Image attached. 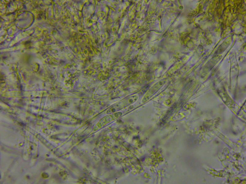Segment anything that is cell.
<instances>
[{
	"mask_svg": "<svg viewBox=\"0 0 246 184\" xmlns=\"http://www.w3.org/2000/svg\"><path fill=\"white\" fill-rule=\"evenodd\" d=\"M138 98L137 94H133L126 97L112 106L107 110L108 113H110L122 109L136 102Z\"/></svg>",
	"mask_w": 246,
	"mask_h": 184,
	"instance_id": "cell-1",
	"label": "cell"
},
{
	"mask_svg": "<svg viewBox=\"0 0 246 184\" xmlns=\"http://www.w3.org/2000/svg\"><path fill=\"white\" fill-rule=\"evenodd\" d=\"M166 82V79H163L154 83L148 90L142 99L143 103L148 101L163 86Z\"/></svg>",
	"mask_w": 246,
	"mask_h": 184,
	"instance_id": "cell-2",
	"label": "cell"
}]
</instances>
